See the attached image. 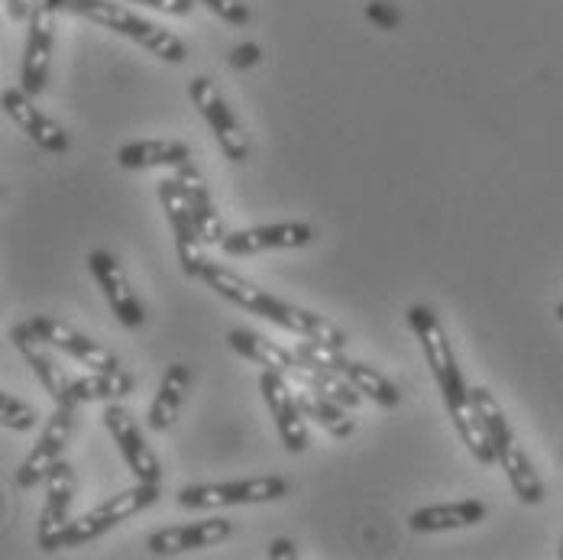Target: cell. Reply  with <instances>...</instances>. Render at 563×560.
<instances>
[{"instance_id":"6da1fadb","label":"cell","mask_w":563,"mask_h":560,"mask_svg":"<svg viewBox=\"0 0 563 560\" xmlns=\"http://www.w3.org/2000/svg\"><path fill=\"white\" fill-rule=\"evenodd\" d=\"M408 325H411V331H415L421 350H424V360L431 366V376H434V383L441 389L444 408L451 415L460 441L466 444V450L483 466H493L496 463V448H493L486 421H483V415H479V408L473 402V386H466V380L460 373V363H456V353H453L451 337L444 331V325L438 321V315L428 305H411L408 308Z\"/></svg>"},{"instance_id":"7a4b0ae2","label":"cell","mask_w":563,"mask_h":560,"mask_svg":"<svg viewBox=\"0 0 563 560\" xmlns=\"http://www.w3.org/2000/svg\"><path fill=\"white\" fill-rule=\"evenodd\" d=\"M201 279L208 288H214L221 298H227L230 305L250 311V315H260L266 318L269 325H276L282 331H291L298 337H311V340H321L328 347H343L346 350V334L340 331L334 321H328L324 315H314L301 305H291V301H282L276 295H269L266 288L253 285L250 279H243L240 273H233L230 266L221 263H211L205 266Z\"/></svg>"},{"instance_id":"3957f363","label":"cell","mask_w":563,"mask_h":560,"mask_svg":"<svg viewBox=\"0 0 563 560\" xmlns=\"http://www.w3.org/2000/svg\"><path fill=\"white\" fill-rule=\"evenodd\" d=\"M56 3L62 10H71V13L111 30V33L130 40V43H140L143 50H150L153 56L163 58V62L178 65V62L188 58V46L172 30L133 13V10H126V7H120V3H113V0H56Z\"/></svg>"},{"instance_id":"277c9868","label":"cell","mask_w":563,"mask_h":560,"mask_svg":"<svg viewBox=\"0 0 563 560\" xmlns=\"http://www.w3.org/2000/svg\"><path fill=\"white\" fill-rule=\"evenodd\" d=\"M473 402L486 421V431H489V441L496 448V463L506 470L508 483L515 490V496L525 505H541L544 503V483L531 463V457L525 453V448L518 444L511 425H508L503 405L496 402V395L489 393L486 386H473Z\"/></svg>"},{"instance_id":"5b68a950","label":"cell","mask_w":563,"mask_h":560,"mask_svg":"<svg viewBox=\"0 0 563 560\" xmlns=\"http://www.w3.org/2000/svg\"><path fill=\"white\" fill-rule=\"evenodd\" d=\"M159 503V483H136L123 493H117L101 505H95L91 512L78 515L68 521V528L58 538V548H81L88 541H98L101 535H108L120 521L146 512L150 505Z\"/></svg>"},{"instance_id":"8992f818","label":"cell","mask_w":563,"mask_h":560,"mask_svg":"<svg viewBox=\"0 0 563 560\" xmlns=\"http://www.w3.org/2000/svg\"><path fill=\"white\" fill-rule=\"evenodd\" d=\"M295 353L301 360H311V363H321V366H331L334 373H340L346 383L356 386V393H363V398H373L376 405L383 408H398L401 405V393L386 373H379L376 366L363 363V360H353L346 356L343 347H328L321 340H311V337H301L295 343Z\"/></svg>"},{"instance_id":"52a82bcc","label":"cell","mask_w":563,"mask_h":560,"mask_svg":"<svg viewBox=\"0 0 563 560\" xmlns=\"http://www.w3.org/2000/svg\"><path fill=\"white\" fill-rule=\"evenodd\" d=\"M156 195H159V205L166 211V221L172 227V237H175V250H178V263H181V273L188 279H201L205 266H208V256H205V237L198 230V221L191 215V201H188V191L181 185L178 175L156 182Z\"/></svg>"},{"instance_id":"ba28073f","label":"cell","mask_w":563,"mask_h":560,"mask_svg":"<svg viewBox=\"0 0 563 560\" xmlns=\"http://www.w3.org/2000/svg\"><path fill=\"white\" fill-rule=\"evenodd\" d=\"M288 496L285 476H250V480H230V483H201L185 486L178 493L181 508H227V505H263L279 503Z\"/></svg>"},{"instance_id":"9c48e42d","label":"cell","mask_w":563,"mask_h":560,"mask_svg":"<svg viewBox=\"0 0 563 560\" xmlns=\"http://www.w3.org/2000/svg\"><path fill=\"white\" fill-rule=\"evenodd\" d=\"M188 98L191 105L198 108V113L205 117V123L211 127L218 146L224 150V156L230 163H246L250 160V136L240 123V117L233 113V108H227L224 95L218 91V85L208 78V75H198L191 78L188 85Z\"/></svg>"},{"instance_id":"30bf717a","label":"cell","mask_w":563,"mask_h":560,"mask_svg":"<svg viewBox=\"0 0 563 560\" xmlns=\"http://www.w3.org/2000/svg\"><path fill=\"white\" fill-rule=\"evenodd\" d=\"M75 421H78V405H56V411L46 421L36 448L30 450V457L16 470V486L20 490H36L40 483H46L49 470L62 460V453H65L68 441H71Z\"/></svg>"},{"instance_id":"8fae6325","label":"cell","mask_w":563,"mask_h":560,"mask_svg":"<svg viewBox=\"0 0 563 560\" xmlns=\"http://www.w3.org/2000/svg\"><path fill=\"white\" fill-rule=\"evenodd\" d=\"M62 10L56 0H40L26 33V50H23V91L40 98L46 91L49 78V62H53V46H56V13Z\"/></svg>"},{"instance_id":"7c38bea8","label":"cell","mask_w":563,"mask_h":560,"mask_svg":"<svg viewBox=\"0 0 563 560\" xmlns=\"http://www.w3.org/2000/svg\"><path fill=\"white\" fill-rule=\"evenodd\" d=\"M101 418H104V428H108V435L113 438V444L123 453V460H126L133 480H136V483H159V480H163V463H159V457L153 453V448L146 444V438H143L136 418H133L123 405H117V402H108V408H104Z\"/></svg>"},{"instance_id":"4fadbf2b","label":"cell","mask_w":563,"mask_h":560,"mask_svg":"<svg viewBox=\"0 0 563 560\" xmlns=\"http://www.w3.org/2000/svg\"><path fill=\"white\" fill-rule=\"evenodd\" d=\"M88 270H91V276L98 282V288L104 292V301L111 305L117 321L123 328H130V331L143 328L146 325V308H143L140 295L133 292V285L126 279L123 263L113 253H108V250H95V253H88Z\"/></svg>"},{"instance_id":"5bb4252c","label":"cell","mask_w":563,"mask_h":560,"mask_svg":"<svg viewBox=\"0 0 563 560\" xmlns=\"http://www.w3.org/2000/svg\"><path fill=\"white\" fill-rule=\"evenodd\" d=\"M260 393H263V402L269 408V415L276 418V428H279L282 444L288 453H305L311 438H308V425H305V411L298 405V395H295V386L282 376V373H273V370H263L260 376Z\"/></svg>"},{"instance_id":"9a60e30c","label":"cell","mask_w":563,"mask_h":560,"mask_svg":"<svg viewBox=\"0 0 563 560\" xmlns=\"http://www.w3.org/2000/svg\"><path fill=\"white\" fill-rule=\"evenodd\" d=\"M30 328L43 337L53 350L65 353L68 360H75V363H81V366H88V370H104V373L120 370V360H117L113 350H108V347L98 343V340H91L88 334H81V331H75L71 325H65V321H58V318L36 315V318L30 321Z\"/></svg>"},{"instance_id":"2e32d148","label":"cell","mask_w":563,"mask_h":560,"mask_svg":"<svg viewBox=\"0 0 563 560\" xmlns=\"http://www.w3.org/2000/svg\"><path fill=\"white\" fill-rule=\"evenodd\" d=\"M71 499H75V466L68 460H58L46 476V505L36 525V545L46 554L58 551V538L71 521Z\"/></svg>"},{"instance_id":"e0dca14e","label":"cell","mask_w":563,"mask_h":560,"mask_svg":"<svg viewBox=\"0 0 563 560\" xmlns=\"http://www.w3.org/2000/svg\"><path fill=\"white\" fill-rule=\"evenodd\" d=\"M314 240V230L305 221H282V224H263V227H246V230H233L227 233V240L221 243L224 256H256L266 250H301Z\"/></svg>"},{"instance_id":"ac0fdd59","label":"cell","mask_w":563,"mask_h":560,"mask_svg":"<svg viewBox=\"0 0 563 560\" xmlns=\"http://www.w3.org/2000/svg\"><path fill=\"white\" fill-rule=\"evenodd\" d=\"M0 105H3L7 117L20 127V133H26V140H33L40 150L56 153V156L58 153H68V146H71L68 133L58 127L49 113H43L33 105V95L30 91H23V88H3Z\"/></svg>"},{"instance_id":"d6986e66","label":"cell","mask_w":563,"mask_h":560,"mask_svg":"<svg viewBox=\"0 0 563 560\" xmlns=\"http://www.w3.org/2000/svg\"><path fill=\"white\" fill-rule=\"evenodd\" d=\"M10 340H13V347L20 350V356L30 363L33 376L43 383V389L49 393V398H53L56 405H71V376L62 370V363L49 353L53 347L30 328V321H26V325H16V328L10 331Z\"/></svg>"},{"instance_id":"ffe728a7","label":"cell","mask_w":563,"mask_h":560,"mask_svg":"<svg viewBox=\"0 0 563 560\" xmlns=\"http://www.w3.org/2000/svg\"><path fill=\"white\" fill-rule=\"evenodd\" d=\"M233 535V521L230 518H205V521H188V525H172L156 535H150V554L166 558V554H185V551H198V548H214L224 545Z\"/></svg>"},{"instance_id":"44dd1931","label":"cell","mask_w":563,"mask_h":560,"mask_svg":"<svg viewBox=\"0 0 563 560\" xmlns=\"http://www.w3.org/2000/svg\"><path fill=\"white\" fill-rule=\"evenodd\" d=\"M227 343H230V350L240 353L243 360H250V363H256V366H263V370L282 373L291 386H301V366H305V360H301L295 350H285L276 340L256 334V331H250V328H233V331L227 334Z\"/></svg>"},{"instance_id":"7402d4cb","label":"cell","mask_w":563,"mask_h":560,"mask_svg":"<svg viewBox=\"0 0 563 560\" xmlns=\"http://www.w3.org/2000/svg\"><path fill=\"white\" fill-rule=\"evenodd\" d=\"M489 515L486 503L479 499H460V503H438L415 508L408 518V528L418 535H434V531H456V528H473Z\"/></svg>"},{"instance_id":"603a6c76","label":"cell","mask_w":563,"mask_h":560,"mask_svg":"<svg viewBox=\"0 0 563 560\" xmlns=\"http://www.w3.org/2000/svg\"><path fill=\"white\" fill-rule=\"evenodd\" d=\"M191 163V146L185 140H136L117 150V166L140 172V168H181Z\"/></svg>"},{"instance_id":"cb8c5ba5","label":"cell","mask_w":563,"mask_h":560,"mask_svg":"<svg viewBox=\"0 0 563 560\" xmlns=\"http://www.w3.org/2000/svg\"><path fill=\"white\" fill-rule=\"evenodd\" d=\"M175 175L181 178V185H185V191H188L191 215H195V221H198V230H201L205 243H211V246H221L230 230H227L224 221H221V215H218V205H214L211 185L205 182V175L191 166V163H188V166L175 168Z\"/></svg>"},{"instance_id":"d4e9b609","label":"cell","mask_w":563,"mask_h":560,"mask_svg":"<svg viewBox=\"0 0 563 560\" xmlns=\"http://www.w3.org/2000/svg\"><path fill=\"white\" fill-rule=\"evenodd\" d=\"M191 370L185 363H172L159 383V393L150 405V415H146V425L153 431H169L172 425L178 421V411L185 405V398L191 393Z\"/></svg>"},{"instance_id":"484cf974","label":"cell","mask_w":563,"mask_h":560,"mask_svg":"<svg viewBox=\"0 0 563 560\" xmlns=\"http://www.w3.org/2000/svg\"><path fill=\"white\" fill-rule=\"evenodd\" d=\"M295 395H298V405H301L305 418H311L314 425H321L331 438H340V441H343V438H350V435L356 431V421L346 415V411H350L346 405L328 398L324 393H314V389H308V386H298Z\"/></svg>"},{"instance_id":"4316f807","label":"cell","mask_w":563,"mask_h":560,"mask_svg":"<svg viewBox=\"0 0 563 560\" xmlns=\"http://www.w3.org/2000/svg\"><path fill=\"white\" fill-rule=\"evenodd\" d=\"M136 380L120 366L113 373L104 370H88V376H78L71 380V405H85V402H117L123 395L133 393Z\"/></svg>"},{"instance_id":"83f0119b","label":"cell","mask_w":563,"mask_h":560,"mask_svg":"<svg viewBox=\"0 0 563 560\" xmlns=\"http://www.w3.org/2000/svg\"><path fill=\"white\" fill-rule=\"evenodd\" d=\"M36 421H40V415H36L33 405H26V402L16 398V395L0 393V425H3L7 431H20V435H23V431H33Z\"/></svg>"},{"instance_id":"f1b7e54d","label":"cell","mask_w":563,"mask_h":560,"mask_svg":"<svg viewBox=\"0 0 563 560\" xmlns=\"http://www.w3.org/2000/svg\"><path fill=\"white\" fill-rule=\"evenodd\" d=\"M195 3H205L214 17H221L230 26H246L250 17H253L243 0H195Z\"/></svg>"},{"instance_id":"f546056e","label":"cell","mask_w":563,"mask_h":560,"mask_svg":"<svg viewBox=\"0 0 563 560\" xmlns=\"http://www.w3.org/2000/svg\"><path fill=\"white\" fill-rule=\"evenodd\" d=\"M366 17H369L379 30H395V26L401 23V13L395 10L393 3H386V0H369V3H366Z\"/></svg>"},{"instance_id":"4dcf8cb0","label":"cell","mask_w":563,"mask_h":560,"mask_svg":"<svg viewBox=\"0 0 563 560\" xmlns=\"http://www.w3.org/2000/svg\"><path fill=\"white\" fill-rule=\"evenodd\" d=\"M126 3H140V7H153V10H166L172 17H188L195 10V0H126Z\"/></svg>"},{"instance_id":"1f68e13d","label":"cell","mask_w":563,"mask_h":560,"mask_svg":"<svg viewBox=\"0 0 563 560\" xmlns=\"http://www.w3.org/2000/svg\"><path fill=\"white\" fill-rule=\"evenodd\" d=\"M260 58H263V50L256 43H243L230 53V68H253L260 65Z\"/></svg>"},{"instance_id":"d6a6232c","label":"cell","mask_w":563,"mask_h":560,"mask_svg":"<svg viewBox=\"0 0 563 560\" xmlns=\"http://www.w3.org/2000/svg\"><path fill=\"white\" fill-rule=\"evenodd\" d=\"M36 3H40V0H3V10H7V17H10V20L23 23V20H30V17H33Z\"/></svg>"},{"instance_id":"836d02e7","label":"cell","mask_w":563,"mask_h":560,"mask_svg":"<svg viewBox=\"0 0 563 560\" xmlns=\"http://www.w3.org/2000/svg\"><path fill=\"white\" fill-rule=\"evenodd\" d=\"M266 558L269 560H295L298 558V545H295L291 538H276V541L269 545Z\"/></svg>"},{"instance_id":"e575fe53","label":"cell","mask_w":563,"mask_h":560,"mask_svg":"<svg viewBox=\"0 0 563 560\" xmlns=\"http://www.w3.org/2000/svg\"><path fill=\"white\" fill-rule=\"evenodd\" d=\"M554 318H558V321H561V325H563V301H561V305H558V308H554Z\"/></svg>"},{"instance_id":"d590c367","label":"cell","mask_w":563,"mask_h":560,"mask_svg":"<svg viewBox=\"0 0 563 560\" xmlns=\"http://www.w3.org/2000/svg\"><path fill=\"white\" fill-rule=\"evenodd\" d=\"M558 554H561V560H563V538H561V551H558Z\"/></svg>"},{"instance_id":"8d00e7d4","label":"cell","mask_w":563,"mask_h":560,"mask_svg":"<svg viewBox=\"0 0 563 560\" xmlns=\"http://www.w3.org/2000/svg\"><path fill=\"white\" fill-rule=\"evenodd\" d=\"M561 457H563V453H561Z\"/></svg>"}]
</instances>
